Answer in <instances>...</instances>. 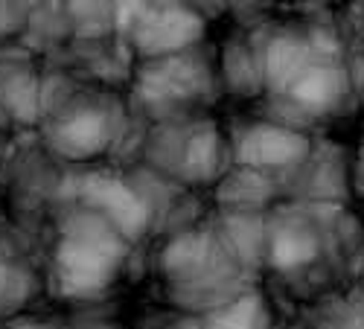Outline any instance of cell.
Returning a JSON list of instances; mask_svg holds the SVG:
<instances>
[{
    "mask_svg": "<svg viewBox=\"0 0 364 329\" xmlns=\"http://www.w3.org/2000/svg\"><path fill=\"white\" fill-rule=\"evenodd\" d=\"M315 257V242L303 233H283L274 242V262L280 268H294Z\"/></svg>",
    "mask_w": 364,
    "mask_h": 329,
    "instance_id": "3",
    "label": "cell"
},
{
    "mask_svg": "<svg viewBox=\"0 0 364 329\" xmlns=\"http://www.w3.org/2000/svg\"><path fill=\"white\" fill-rule=\"evenodd\" d=\"M85 201L90 207H97V210L123 233H137L143 227V207L140 201L134 198L132 190H126L123 184L117 181H108V178H94V181H87L85 187Z\"/></svg>",
    "mask_w": 364,
    "mask_h": 329,
    "instance_id": "2",
    "label": "cell"
},
{
    "mask_svg": "<svg viewBox=\"0 0 364 329\" xmlns=\"http://www.w3.org/2000/svg\"><path fill=\"white\" fill-rule=\"evenodd\" d=\"M58 280L68 294H94L114 277L117 245L87 230H73L58 248Z\"/></svg>",
    "mask_w": 364,
    "mask_h": 329,
    "instance_id": "1",
    "label": "cell"
},
{
    "mask_svg": "<svg viewBox=\"0 0 364 329\" xmlns=\"http://www.w3.org/2000/svg\"><path fill=\"white\" fill-rule=\"evenodd\" d=\"M329 91H332V85H329V79L321 76V73H312L309 79H303L300 87H297V94H300L303 99H309V102H321V99H326Z\"/></svg>",
    "mask_w": 364,
    "mask_h": 329,
    "instance_id": "5",
    "label": "cell"
},
{
    "mask_svg": "<svg viewBox=\"0 0 364 329\" xmlns=\"http://www.w3.org/2000/svg\"><path fill=\"white\" fill-rule=\"evenodd\" d=\"M213 329H262V312L254 301H242V303L225 309L213 320Z\"/></svg>",
    "mask_w": 364,
    "mask_h": 329,
    "instance_id": "4",
    "label": "cell"
}]
</instances>
